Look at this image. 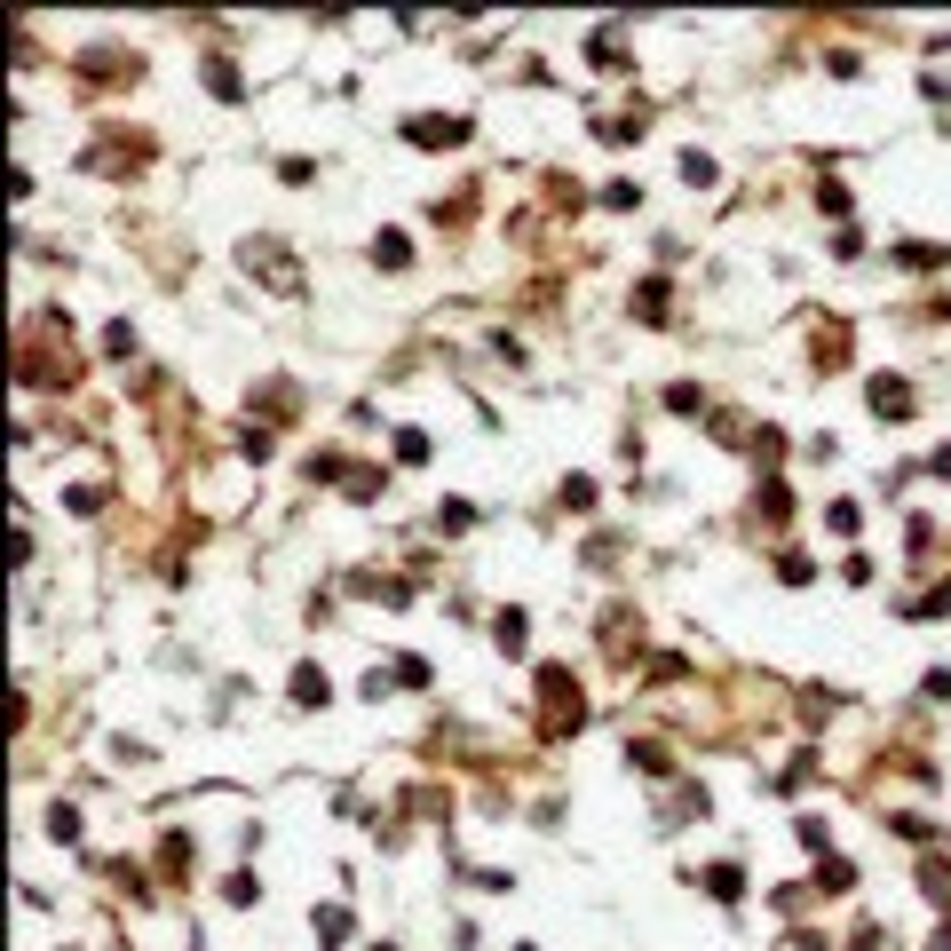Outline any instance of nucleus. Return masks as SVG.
<instances>
[{
  "mask_svg": "<svg viewBox=\"0 0 951 951\" xmlns=\"http://www.w3.org/2000/svg\"><path fill=\"white\" fill-rule=\"evenodd\" d=\"M706 880H714V896H738V888H745V872H738V864H714Z\"/></svg>",
  "mask_w": 951,
  "mask_h": 951,
  "instance_id": "nucleus-4",
  "label": "nucleus"
},
{
  "mask_svg": "<svg viewBox=\"0 0 951 951\" xmlns=\"http://www.w3.org/2000/svg\"><path fill=\"white\" fill-rule=\"evenodd\" d=\"M547 714H555V730H563V722H579V690H571L563 674H547Z\"/></svg>",
  "mask_w": 951,
  "mask_h": 951,
  "instance_id": "nucleus-2",
  "label": "nucleus"
},
{
  "mask_svg": "<svg viewBox=\"0 0 951 951\" xmlns=\"http://www.w3.org/2000/svg\"><path fill=\"white\" fill-rule=\"evenodd\" d=\"M872 413H880V421H912V389L880 373V381H872Z\"/></svg>",
  "mask_w": 951,
  "mask_h": 951,
  "instance_id": "nucleus-1",
  "label": "nucleus"
},
{
  "mask_svg": "<svg viewBox=\"0 0 951 951\" xmlns=\"http://www.w3.org/2000/svg\"><path fill=\"white\" fill-rule=\"evenodd\" d=\"M294 698H302V706H325V674H294Z\"/></svg>",
  "mask_w": 951,
  "mask_h": 951,
  "instance_id": "nucleus-5",
  "label": "nucleus"
},
{
  "mask_svg": "<svg viewBox=\"0 0 951 951\" xmlns=\"http://www.w3.org/2000/svg\"><path fill=\"white\" fill-rule=\"evenodd\" d=\"M405 135H413V143H460V119H413Z\"/></svg>",
  "mask_w": 951,
  "mask_h": 951,
  "instance_id": "nucleus-3",
  "label": "nucleus"
}]
</instances>
